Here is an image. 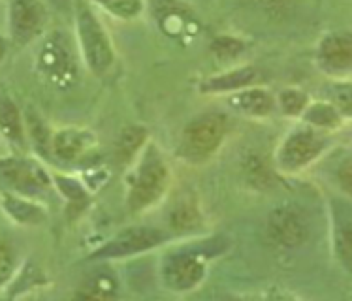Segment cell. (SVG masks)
Here are the masks:
<instances>
[{"label": "cell", "instance_id": "ac0fdd59", "mask_svg": "<svg viewBox=\"0 0 352 301\" xmlns=\"http://www.w3.org/2000/svg\"><path fill=\"white\" fill-rule=\"evenodd\" d=\"M145 140H147V132L142 126H126L122 130L121 136L117 140V158L122 162H129L132 158H136L138 153L144 149Z\"/></svg>", "mask_w": 352, "mask_h": 301}, {"label": "cell", "instance_id": "4fadbf2b", "mask_svg": "<svg viewBox=\"0 0 352 301\" xmlns=\"http://www.w3.org/2000/svg\"><path fill=\"white\" fill-rule=\"evenodd\" d=\"M228 104L237 113L254 117V119H264L267 115L274 113L277 100L262 87H245L237 93L228 96Z\"/></svg>", "mask_w": 352, "mask_h": 301}, {"label": "cell", "instance_id": "52a82bcc", "mask_svg": "<svg viewBox=\"0 0 352 301\" xmlns=\"http://www.w3.org/2000/svg\"><path fill=\"white\" fill-rule=\"evenodd\" d=\"M166 241V234L158 228H129L119 232L116 237H111L108 243L102 245L100 249L91 254V260L104 262V260H119L136 256L142 252L157 249Z\"/></svg>", "mask_w": 352, "mask_h": 301}, {"label": "cell", "instance_id": "f1b7e54d", "mask_svg": "<svg viewBox=\"0 0 352 301\" xmlns=\"http://www.w3.org/2000/svg\"><path fill=\"white\" fill-rule=\"evenodd\" d=\"M258 6L266 8V10H279V8L287 6L288 0H254Z\"/></svg>", "mask_w": 352, "mask_h": 301}, {"label": "cell", "instance_id": "9c48e42d", "mask_svg": "<svg viewBox=\"0 0 352 301\" xmlns=\"http://www.w3.org/2000/svg\"><path fill=\"white\" fill-rule=\"evenodd\" d=\"M2 179L4 187L23 196H36L50 188L51 179L47 172L34 160L27 158H2Z\"/></svg>", "mask_w": 352, "mask_h": 301}, {"label": "cell", "instance_id": "e0dca14e", "mask_svg": "<svg viewBox=\"0 0 352 301\" xmlns=\"http://www.w3.org/2000/svg\"><path fill=\"white\" fill-rule=\"evenodd\" d=\"M307 124L315 129H336L341 124V117L338 108L331 102H316L309 104L302 115Z\"/></svg>", "mask_w": 352, "mask_h": 301}, {"label": "cell", "instance_id": "4316f807", "mask_svg": "<svg viewBox=\"0 0 352 301\" xmlns=\"http://www.w3.org/2000/svg\"><path fill=\"white\" fill-rule=\"evenodd\" d=\"M15 252L14 249L10 247L6 239L2 241V251H0V280L2 285H6L10 277H12V271H15V262H14Z\"/></svg>", "mask_w": 352, "mask_h": 301}, {"label": "cell", "instance_id": "9a60e30c", "mask_svg": "<svg viewBox=\"0 0 352 301\" xmlns=\"http://www.w3.org/2000/svg\"><path fill=\"white\" fill-rule=\"evenodd\" d=\"M2 208L14 223L23 224V226H34V224L42 223L45 219L43 208H40L38 203L29 200V196L25 198L23 194H10L4 192L2 196Z\"/></svg>", "mask_w": 352, "mask_h": 301}, {"label": "cell", "instance_id": "7a4b0ae2", "mask_svg": "<svg viewBox=\"0 0 352 301\" xmlns=\"http://www.w3.org/2000/svg\"><path fill=\"white\" fill-rule=\"evenodd\" d=\"M76 29L79 51L87 68L94 76L108 74L116 63V51L100 19L83 0H79L76 8Z\"/></svg>", "mask_w": 352, "mask_h": 301}, {"label": "cell", "instance_id": "30bf717a", "mask_svg": "<svg viewBox=\"0 0 352 301\" xmlns=\"http://www.w3.org/2000/svg\"><path fill=\"white\" fill-rule=\"evenodd\" d=\"M267 237L280 249H294L307 237V223L294 205H280L270 213L267 219Z\"/></svg>", "mask_w": 352, "mask_h": 301}, {"label": "cell", "instance_id": "d4e9b609", "mask_svg": "<svg viewBox=\"0 0 352 301\" xmlns=\"http://www.w3.org/2000/svg\"><path fill=\"white\" fill-rule=\"evenodd\" d=\"M116 280L111 279L109 275H96L93 280L85 285V290L79 296H85V298H111L116 296Z\"/></svg>", "mask_w": 352, "mask_h": 301}, {"label": "cell", "instance_id": "cb8c5ba5", "mask_svg": "<svg viewBox=\"0 0 352 301\" xmlns=\"http://www.w3.org/2000/svg\"><path fill=\"white\" fill-rule=\"evenodd\" d=\"M336 249H338L339 260L343 262L346 269L352 271V221H346L343 226L338 228L336 236Z\"/></svg>", "mask_w": 352, "mask_h": 301}, {"label": "cell", "instance_id": "5bb4252c", "mask_svg": "<svg viewBox=\"0 0 352 301\" xmlns=\"http://www.w3.org/2000/svg\"><path fill=\"white\" fill-rule=\"evenodd\" d=\"M258 78L256 68L252 66H239L232 68L228 72L217 74L211 78L204 79L200 83V93L204 94H232L241 91L245 87H251Z\"/></svg>", "mask_w": 352, "mask_h": 301}, {"label": "cell", "instance_id": "7402d4cb", "mask_svg": "<svg viewBox=\"0 0 352 301\" xmlns=\"http://www.w3.org/2000/svg\"><path fill=\"white\" fill-rule=\"evenodd\" d=\"M330 102L343 117H352V83L339 81L333 83L330 91Z\"/></svg>", "mask_w": 352, "mask_h": 301}, {"label": "cell", "instance_id": "ffe728a7", "mask_svg": "<svg viewBox=\"0 0 352 301\" xmlns=\"http://www.w3.org/2000/svg\"><path fill=\"white\" fill-rule=\"evenodd\" d=\"M108 14L117 19L130 21L144 12V0H96Z\"/></svg>", "mask_w": 352, "mask_h": 301}, {"label": "cell", "instance_id": "6da1fadb", "mask_svg": "<svg viewBox=\"0 0 352 301\" xmlns=\"http://www.w3.org/2000/svg\"><path fill=\"white\" fill-rule=\"evenodd\" d=\"M170 183V170L157 145H145L136 166L130 170L126 177V208L130 213H140L155 205Z\"/></svg>", "mask_w": 352, "mask_h": 301}, {"label": "cell", "instance_id": "603a6c76", "mask_svg": "<svg viewBox=\"0 0 352 301\" xmlns=\"http://www.w3.org/2000/svg\"><path fill=\"white\" fill-rule=\"evenodd\" d=\"M211 51L219 60H232L245 51V43L232 36H219L211 45Z\"/></svg>", "mask_w": 352, "mask_h": 301}, {"label": "cell", "instance_id": "8992f818", "mask_svg": "<svg viewBox=\"0 0 352 301\" xmlns=\"http://www.w3.org/2000/svg\"><path fill=\"white\" fill-rule=\"evenodd\" d=\"M326 137L315 126H298L280 142L275 162L280 172L298 173L315 162L326 149Z\"/></svg>", "mask_w": 352, "mask_h": 301}, {"label": "cell", "instance_id": "277c9868", "mask_svg": "<svg viewBox=\"0 0 352 301\" xmlns=\"http://www.w3.org/2000/svg\"><path fill=\"white\" fill-rule=\"evenodd\" d=\"M213 252L204 247H192L168 254L160 267L164 288L175 294H187L200 287L208 275V262Z\"/></svg>", "mask_w": 352, "mask_h": 301}, {"label": "cell", "instance_id": "44dd1931", "mask_svg": "<svg viewBox=\"0 0 352 301\" xmlns=\"http://www.w3.org/2000/svg\"><path fill=\"white\" fill-rule=\"evenodd\" d=\"M200 221V213L192 201H181L179 205H175L170 216L172 228L179 230V232H187L192 230Z\"/></svg>", "mask_w": 352, "mask_h": 301}, {"label": "cell", "instance_id": "d6986e66", "mask_svg": "<svg viewBox=\"0 0 352 301\" xmlns=\"http://www.w3.org/2000/svg\"><path fill=\"white\" fill-rule=\"evenodd\" d=\"M277 106L287 117H302L303 111L309 106V96L300 89L288 87L283 89L277 96Z\"/></svg>", "mask_w": 352, "mask_h": 301}, {"label": "cell", "instance_id": "83f0119b", "mask_svg": "<svg viewBox=\"0 0 352 301\" xmlns=\"http://www.w3.org/2000/svg\"><path fill=\"white\" fill-rule=\"evenodd\" d=\"M338 177L339 183H341V187L345 188L349 194H352V157L346 158L345 162H343V166L339 168Z\"/></svg>", "mask_w": 352, "mask_h": 301}, {"label": "cell", "instance_id": "3957f363", "mask_svg": "<svg viewBox=\"0 0 352 301\" xmlns=\"http://www.w3.org/2000/svg\"><path fill=\"white\" fill-rule=\"evenodd\" d=\"M38 76L58 91H68L78 81V60L74 55L72 43L63 32H53L38 51Z\"/></svg>", "mask_w": 352, "mask_h": 301}, {"label": "cell", "instance_id": "484cf974", "mask_svg": "<svg viewBox=\"0 0 352 301\" xmlns=\"http://www.w3.org/2000/svg\"><path fill=\"white\" fill-rule=\"evenodd\" d=\"M57 181V187L58 190H63L68 200L72 201V203H79V201H85L87 192L83 190V187L76 183L74 179H68V177H55Z\"/></svg>", "mask_w": 352, "mask_h": 301}, {"label": "cell", "instance_id": "7c38bea8", "mask_svg": "<svg viewBox=\"0 0 352 301\" xmlns=\"http://www.w3.org/2000/svg\"><path fill=\"white\" fill-rule=\"evenodd\" d=\"M96 144V137L91 130L85 129H63L51 136V149L60 160L72 162L85 157Z\"/></svg>", "mask_w": 352, "mask_h": 301}, {"label": "cell", "instance_id": "5b68a950", "mask_svg": "<svg viewBox=\"0 0 352 301\" xmlns=\"http://www.w3.org/2000/svg\"><path fill=\"white\" fill-rule=\"evenodd\" d=\"M226 137V122L221 115H201L181 132L177 155L190 164L208 162Z\"/></svg>", "mask_w": 352, "mask_h": 301}, {"label": "cell", "instance_id": "2e32d148", "mask_svg": "<svg viewBox=\"0 0 352 301\" xmlns=\"http://www.w3.org/2000/svg\"><path fill=\"white\" fill-rule=\"evenodd\" d=\"M0 124H2V136L8 144L15 149H23L27 145V136H25V124H23L21 113L14 102L8 96L2 98V108H0Z\"/></svg>", "mask_w": 352, "mask_h": 301}, {"label": "cell", "instance_id": "8fae6325", "mask_svg": "<svg viewBox=\"0 0 352 301\" xmlns=\"http://www.w3.org/2000/svg\"><path fill=\"white\" fill-rule=\"evenodd\" d=\"M316 60L324 72L331 76L352 72V30L328 32L318 43Z\"/></svg>", "mask_w": 352, "mask_h": 301}, {"label": "cell", "instance_id": "ba28073f", "mask_svg": "<svg viewBox=\"0 0 352 301\" xmlns=\"http://www.w3.org/2000/svg\"><path fill=\"white\" fill-rule=\"evenodd\" d=\"M47 23V10L42 0H8V32L15 45L34 42Z\"/></svg>", "mask_w": 352, "mask_h": 301}]
</instances>
